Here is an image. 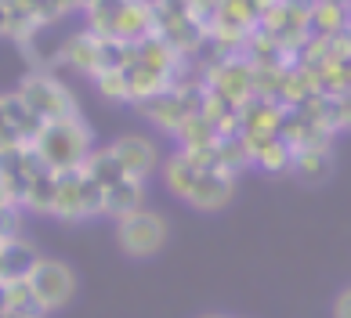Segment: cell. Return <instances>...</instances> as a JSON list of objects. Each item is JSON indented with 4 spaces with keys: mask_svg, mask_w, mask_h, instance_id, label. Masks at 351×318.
<instances>
[{
    "mask_svg": "<svg viewBox=\"0 0 351 318\" xmlns=\"http://www.w3.org/2000/svg\"><path fill=\"white\" fill-rule=\"evenodd\" d=\"M348 36H351V22H348Z\"/></svg>",
    "mask_w": 351,
    "mask_h": 318,
    "instance_id": "ac0fdd59",
    "label": "cell"
},
{
    "mask_svg": "<svg viewBox=\"0 0 351 318\" xmlns=\"http://www.w3.org/2000/svg\"><path fill=\"white\" fill-rule=\"evenodd\" d=\"M333 318H351V286L337 293V300H333Z\"/></svg>",
    "mask_w": 351,
    "mask_h": 318,
    "instance_id": "5bb4252c",
    "label": "cell"
},
{
    "mask_svg": "<svg viewBox=\"0 0 351 318\" xmlns=\"http://www.w3.org/2000/svg\"><path fill=\"white\" fill-rule=\"evenodd\" d=\"M290 174H293L297 181H301V184H311V188H319L322 181H330V178H333V152H330V145L293 149Z\"/></svg>",
    "mask_w": 351,
    "mask_h": 318,
    "instance_id": "8fae6325",
    "label": "cell"
},
{
    "mask_svg": "<svg viewBox=\"0 0 351 318\" xmlns=\"http://www.w3.org/2000/svg\"><path fill=\"white\" fill-rule=\"evenodd\" d=\"M29 8H33V19L40 25H55L66 15H73V11H80L84 0H29Z\"/></svg>",
    "mask_w": 351,
    "mask_h": 318,
    "instance_id": "4fadbf2b",
    "label": "cell"
},
{
    "mask_svg": "<svg viewBox=\"0 0 351 318\" xmlns=\"http://www.w3.org/2000/svg\"><path fill=\"white\" fill-rule=\"evenodd\" d=\"M8 308H11V304H8V289H4V278H0V318L8 315Z\"/></svg>",
    "mask_w": 351,
    "mask_h": 318,
    "instance_id": "9a60e30c",
    "label": "cell"
},
{
    "mask_svg": "<svg viewBox=\"0 0 351 318\" xmlns=\"http://www.w3.org/2000/svg\"><path fill=\"white\" fill-rule=\"evenodd\" d=\"M87 29L120 40V44H138L145 36H156V4L152 0H98L84 8Z\"/></svg>",
    "mask_w": 351,
    "mask_h": 318,
    "instance_id": "7a4b0ae2",
    "label": "cell"
},
{
    "mask_svg": "<svg viewBox=\"0 0 351 318\" xmlns=\"http://www.w3.org/2000/svg\"><path fill=\"white\" fill-rule=\"evenodd\" d=\"M36 246L25 243L22 235L15 238H0V278H19V275H29V268L36 264Z\"/></svg>",
    "mask_w": 351,
    "mask_h": 318,
    "instance_id": "7c38bea8",
    "label": "cell"
},
{
    "mask_svg": "<svg viewBox=\"0 0 351 318\" xmlns=\"http://www.w3.org/2000/svg\"><path fill=\"white\" fill-rule=\"evenodd\" d=\"M15 95L36 112L40 123H55V119L80 116V101H76V95L66 87V80H58L51 69H29L19 80Z\"/></svg>",
    "mask_w": 351,
    "mask_h": 318,
    "instance_id": "3957f363",
    "label": "cell"
},
{
    "mask_svg": "<svg viewBox=\"0 0 351 318\" xmlns=\"http://www.w3.org/2000/svg\"><path fill=\"white\" fill-rule=\"evenodd\" d=\"M145 210V181L138 178H120L109 188H101V217H112V221H123Z\"/></svg>",
    "mask_w": 351,
    "mask_h": 318,
    "instance_id": "30bf717a",
    "label": "cell"
},
{
    "mask_svg": "<svg viewBox=\"0 0 351 318\" xmlns=\"http://www.w3.org/2000/svg\"><path fill=\"white\" fill-rule=\"evenodd\" d=\"M203 318H225V315H203Z\"/></svg>",
    "mask_w": 351,
    "mask_h": 318,
    "instance_id": "e0dca14e",
    "label": "cell"
},
{
    "mask_svg": "<svg viewBox=\"0 0 351 318\" xmlns=\"http://www.w3.org/2000/svg\"><path fill=\"white\" fill-rule=\"evenodd\" d=\"M109 152L116 156V163L138 181H149L152 174H160V167H163V152L149 134H120L109 145Z\"/></svg>",
    "mask_w": 351,
    "mask_h": 318,
    "instance_id": "ba28073f",
    "label": "cell"
},
{
    "mask_svg": "<svg viewBox=\"0 0 351 318\" xmlns=\"http://www.w3.org/2000/svg\"><path fill=\"white\" fill-rule=\"evenodd\" d=\"M232 199H236V174L214 167L210 156H206V163H203V170H199V178H196V184H192V192H189L185 203L192 210H199V214H221Z\"/></svg>",
    "mask_w": 351,
    "mask_h": 318,
    "instance_id": "52a82bcc",
    "label": "cell"
},
{
    "mask_svg": "<svg viewBox=\"0 0 351 318\" xmlns=\"http://www.w3.org/2000/svg\"><path fill=\"white\" fill-rule=\"evenodd\" d=\"M40 119L25 105L15 90L0 95V149H15V145H33V138L40 134Z\"/></svg>",
    "mask_w": 351,
    "mask_h": 318,
    "instance_id": "9c48e42d",
    "label": "cell"
},
{
    "mask_svg": "<svg viewBox=\"0 0 351 318\" xmlns=\"http://www.w3.org/2000/svg\"><path fill=\"white\" fill-rule=\"evenodd\" d=\"M51 217H58L66 224L101 217V188L84 167L55 174V206H51Z\"/></svg>",
    "mask_w": 351,
    "mask_h": 318,
    "instance_id": "277c9868",
    "label": "cell"
},
{
    "mask_svg": "<svg viewBox=\"0 0 351 318\" xmlns=\"http://www.w3.org/2000/svg\"><path fill=\"white\" fill-rule=\"evenodd\" d=\"M29 149L51 174H66V170H80L87 156L95 152V130H90L84 116L55 119V123L40 127V134L33 138Z\"/></svg>",
    "mask_w": 351,
    "mask_h": 318,
    "instance_id": "6da1fadb",
    "label": "cell"
},
{
    "mask_svg": "<svg viewBox=\"0 0 351 318\" xmlns=\"http://www.w3.org/2000/svg\"><path fill=\"white\" fill-rule=\"evenodd\" d=\"M25 278H29V289L36 293V300H40V308L47 315L69 308V304L76 300V289H80L73 264L58 260V257H36V264L29 268Z\"/></svg>",
    "mask_w": 351,
    "mask_h": 318,
    "instance_id": "5b68a950",
    "label": "cell"
},
{
    "mask_svg": "<svg viewBox=\"0 0 351 318\" xmlns=\"http://www.w3.org/2000/svg\"><path fill=\"white\" fill-rule=\"evenodd\" d=\"M87 4H98V0H84V8H87ZM84 8H80V11H84Z\"/></svg>",
    "mask_w": 351,
    "mask_h": 318,
    "instance_id": "2e32d148",
    "label": "cell"
},
{
    "mask_svg": "<svg viewBox=\"0 0 351 318\" xmlns=\"http://www.w3.org/2000/svg\"><path fill=\"white\" fill-rule=\"evenodd\" d=\"M167 238H171V224H167L163 214H156V210H138V214L116 221V243L134 260L156 257L167 246Z\"/></svg>",
    "mask_w": 351,
    "mask_h": 318,
    "instance_id": "8992f818",
    "label": "cell"
}]
</instances>
